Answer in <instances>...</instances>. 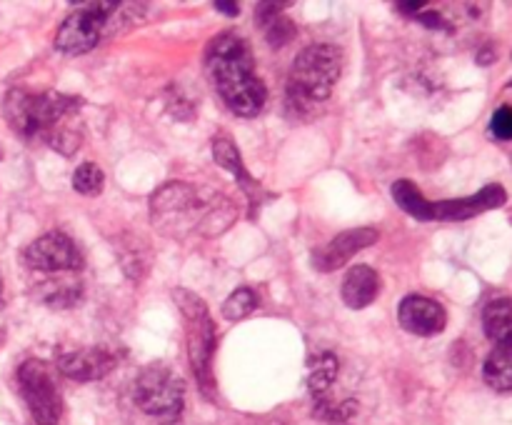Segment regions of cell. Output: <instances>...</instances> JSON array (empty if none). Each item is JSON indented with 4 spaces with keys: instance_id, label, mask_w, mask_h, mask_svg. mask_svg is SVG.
<instances>
[{
    "instance_id": "obj_25",
    "label": "cell",
    "mask_w": 512,
    "mask_h": 425,
    "mask_svg": "<svg viewBox=\"0 0 512 425\" xmlns=\"http://www.w3.org/2000/svg\"><path fill=\"white\" fill-rule=\"evenodd\" d=\"M420 23H425L428 28H448V25L443 23V18H440V13H435V10H425V13H418Z\"/></svg>"
},
{
    "instance_id": "obj_4",
    "label": "cell",
    "mask_w": 512,
    "mask_h": 425,
    "mask_svg": "<svg viewBox=\"0 0 512 425\" xmlns=\"http://www.w3.org/2000/svg\"><path fill=\"white\" fill-rule=\"evenodd\" d=\"M343 73V53L330 43H315L293 60L288 78V110L313 115L330 98Z\"/></svg>"
},
{
    "instance_id": "obj_23",
    "label": "cell",
    "mask_w": 512,
    "mask_h": 425,
    "mask_svg": "<svg viewBox=\"0 0 512 425\" xmlns=\"http://www.w3.org/2000/svg\"><path fill=\"white\" fill-rule=\"evenodd\" d=\"M490 135L495 140H512V105H500L490 118Z\"/></svg>"
},
{
    "instance_id": "obj_1",
    "label": "cell",
    "mask_w": 512,
    "mask_h": 425,
    "mask_svg": "<svg viewBox=\"0 0 512 425\" xmlns=\"http://www.w3.org/2000/svg\"><path fill=\"white\" fill-rule=\"evenodd\" d=\"M80 105V98L55 90H10L5 95V120L20 138H40L60 155H73L83 143Z\"/></svg>"
},
{
    "instance_id": "obj_19",
    "label": "cell",
    "mask_w": 512,
    "mask_h": 425,
    "mask_svg": "<svg viewBox=\"0 0 512 425\" xmlns=\"http://www.w3.org/2000/svg\"><path fill=\"white\" fill-rule=\"evenodd\" d=\"M483 330L493 343L512 333V300L510 298H495L485 305Z\"/></svg>"
},
{
    "instance_id": "obj_12",
    "label": "cell",
    "mask_w": 512,
    "mask_h": 425,
    "mask_svg": "<svg viewBox=\"0 0 512 425\" xmlns=\"http://www.w3.org/2000/svg\"><path fill=\"white\" fill-rule=\"evenodd\" d=\"M398 320L408 333L420 335V338H433L440 335L448 325V313L443 305L425 295H408L400 300Z\"/></svg>"
},
{
    "instance_id": "obj_10",
    "label": "cell",
    "mask_w": 512,
    "mask_h": 425,
    "mask_svg": "<svg viewBox=\"0 0 512 425\" xmlns=\"http://www.w3.org/2000/svg\"><path fill=\"white\" fill-rule=\"evenodd\" d=\"M508 203V190L503 185L493 183L485 185L483 190H478L470 198H458V200H440L433 203L430 200V220H445V223H460V220H470L480 213H488V210L503 208Z\"/></svg>"
},
{
    "instance_id": "obj_6",
    "label": "cell",
    "mask_w": 512,
    "mask_h": 425,
    "mask_svg": "<svg viewBox=\"0 0 512 425\" xmlns=\"http://www.w3.org/2000/svg\"><path fill=\"white\" fill-rule=\"evenodd\" d=\"M133 398L145 415L163 420V423H173L183 413L185 383L173 368L153 363L140 370L133 385Z\"/></svg>"
},
{
    "instance_id": "obj_18",
    "label": "cell",
    "mask_w": 512,
    "mask_h": 425,
    "mask_svg": "<svg viewBox=\"0 0 512 425\" xmlns=\"http://www.w3.org/2000/svg\"><path fill=\"white\" fill-rule=\"evenodd\" d=\"M338 355L330 353V350H320V353H313L308 358V390L315 395V398H323L328 393L330 385L338 378Z\"/></svg>"
},
{
    "instance_id": "obj_24",
    "label": "cell",
    "mask_w": 512,
    "mask_h": 425,
    "mask_svg": "<svg viewBox=\"0 0 512 425\" xmlns=\"http://www.w3.org/2000/svg\"><path fill=\"white\" fill-rule=\"evenodd\" d=\"M213 8L218 10V13L228 15V18H238L240 15V5L233 3V0H215Z\"/></svg>"
},
{
    "instance_id": "obj_11",
    "label": "cell",
    "mask_w": 512,
    "mask_h": 425,
    "mask_svg": "<svg viewBox=\"0 0 512 425\" xmlns=\"http://www.w3.org/2000/svg\"><path fill=\"white\" fill-rule=\"evenodd\" d=\"M378 238L380 233L375 228L345 230V233L335 235L328 245L313 250V268L318 270V273H333V270L343 268L355 253L378 243Z\"/></svg>"
},
{
    "instance_id": "obj_17",
    "label": "cell",
    "mask_w": 512,
    "mask_h": 425,
    "mask_svg": "<svg viewBox=\"0 0 512 425\" xmlns=\"http://www.w3.org/2000/svg\"><path fill=\"white\" fill-rule=\"evenodd\" d=\"M283 8L285 5L280 3H260L258 8H255L258 10V13H255V20H258L260 28L265 30V38H268V43L273 45V48H283V45H288L290 40L295 38V25L280 13Z\"/></svg>"
},
{
    "instance_id": "obj_26",
    "label": "cell",
    "mask_w": 512,
    "mask_h": 425,
    "mask_svg": "<svg viewBox=\"0 0 512 425\" xmlns=\"http://www.w3.org/2000/svg\"><path fill=\"white\" fill-rule=\"evenodd\" d=\"M423 0H415V3H398V10H403L405 15H418V10H423Z\"/></svg>"
},
{
    "instance_id": "obj_16",
    "label": "cell",
    "mask_w": 512,
    "mask_h": 425,
    "mask_svg": "<svg viewBox=\"0 0 512 425\" xmlns=\"http://www.w3.org/2000/svg\"><path fill=\"white\" fill-rule=\"evenodd\" d=\"M483 380L495 393L512 390V333L493 343V350L483 365Z\"/></svg>"
},
{
    "instance_id": "obj_8",
    "label": "cell",
    "mask_w": 512,
    "mask_h": 425,
    "mask_svg": "<svg viewBox=\"0 0 512 425\" xmlns=\"http://www.w3.org/2000/svg\"><path fill=\"white\" fill-rule=\"evenodd\" d=\"M18 390L23 403L38 425H55L63 415V395L48 363L38 358L25 360L18 368Z\"/></svg>"
},
{
    "instance_id": "obj_7",
    "label": "cell",
    "mask_w": 512,
    "mask_h": 425,
    "mask_svg": "<svg viewBox=\"0 0 512 425\" xmlns=\"http://www.w3.org/2000/svg\"><path fill=\"white\" fill-rule=\"evenodd\" d=\"M118 3H75V13L60 23L55 50L65 55H85L113 33V13Z\"/></svg>"
},
{
    "instance_id": "obj_28",
    "label": "cell",
    "mask_w": 512,
    "mask_h": 425,
    "mask_svg": "<svg viewBox=\"0 0 512 425\" xmlns=\"http://www.w3.org/2000/svg\"><path fill=\"white\" fill-rule=\"evenodd\" d=\"M0 293H3V278H0Z\"/></svg>"
},
{
    "instance_id": "obj_22",
    "label": "cell",
    "mask_w": 512,
    "mask_h": 425,
    "mask_svg": "<svg viewBox=\"0 0 512 425\" xmlns=\"http://www.w3.org/2000/svg\"><path fill=\"white\" fill-rule=\"evenodd\" d=\"M103 185H105V175L95 163H83L75 168V173H73L75 193L100 195L103 193Z\"/></svg>"
},
{
    "instance_id": "obj_27",
    "label": "cell",
    "mask_w": 512,
    "mask_h": 425,
    "mask_svg": "<svg viewBox=\"0 0 512 425\" xmlns=\"http://www.w3.org/2000/svg\"><path fill=\"white\" fill-rule=\"evenodd\" d=\"M493 60H495L493 48H483V50H480V55H478V63L480 65H488V63H493Z\"/></svg>"
},
{
    "instance_id": "obj_13",
    "label": "cell",
    "mask_w": 512,
    "mask_h": 425,
    "mask_svg": "<svg viewBox=\"0 0 512 425\" xmlns=\"http://www.w3.org/2000/svg\"><path fill=\"white\" fill-rule=\"evenodd\" d=\"M118 365V358L103 348H75L58 355V370L78 383L100 380Z\"/></svg>"
},
{
    "instance_id": "obj_20",
    "label": "cell",
    "mask_w": 512,
    "mask_h": 425,
    "mask_svg": "<svg viewBox=\"0 0 512 425\" xmlns=\"http://www.w3.org/2000/svg\"><path fill=\"white\" fill-rule=\"evenodd\" d=\"M393 200L415 220H430V200L420 193V188L410 180H395L393 188Z\"/></svg>"
},
{
    "instance_id": "obj_2",
    "label": "cell",
    "mask_w": 512,
    "mask_h": 425,
    "mask_svg": "<svg viewBox=\"0 0 512 425\" xmlns=\"http://www.w3.org/2000/svg\"><path fill=\"white\" fill-rule=\"evenodd\" d=\"M205 70L218 88L230 113L253 118L268 100L263 80L255 73V58L250 45L235 33H220L205 48Z\"/></svg>"
},
{
    "instance_id": "obj_21",
    "label": "cell",
    "mask_w": 512,
    "mask_h": 425,
    "mask_svg": "<svg viewBox=\"0 0 512 425\" xmlns=\"http://www.w3.org/2000/svg\"><path fill=\"white\" fill-rule=\"evenodd\" d=\"M260 305L258 293L253 288H238L230 293V298L223 303V315L228 320H245L250 313H255V308Z\"/></svg>"
},
{
    "instance_id": "obj_14",
    "label": "cell",
    "mask_w": 512,
    "mask_h": 425,
    "mask_svg": "<svg viewBox=\"0 0 512 425\" xmlns=\"http://www.w3.org/2000/svg\"><path fill=\"white\" fill-rule=\"evenodd\" d=\"M213 160L220 165V168L230 170V173H233V178L243 185L245 195H248V200H250V213L255 215V210H258L260 203L265 200V190L260 188L258 180H253L248 175L243 160H240V150L235 148L233 140H228V138L213 140Z\"/></svg>"
},
{
    "instance_id": "obj_5",
    "label": "cell",
    "mask_w": 512,
    "mask_h": 425,
    "mask_svg": "<svg viewBox=\"0 0 512 425\" xmlns=\"http://www.w3.org/2000/svg\"><path fill=\"white\" fill-rule=\"evenodd\" d=\"M173 300L183 315L185 325V343H188L190 368L198 378L200 390L208 398L215 393L213 378V353H215V323L208 313V305L190 290H173Z\"/></svg>"
},
{
    "instance_id": "obj_3",
    "label": "cell",
    "mask_w": 512,
    "mask_h": 425,
    "mask_svg": "<svg viewBox=\"0 0 512 425\" xmlns=\"http://www.w3.org/2000/svg\"><path fill=\"white\" fill-rule=\"evenodd\" d=\"M150 218L165 235H220L235 220V208L218 190L205 195L190 183H168L150 198Z\"/></svg>"
},
{
    "instance_id": "obj_9",
    "label": "cell",
    "mask_w": 512,
    "mask_h": 425,
    "mask_svg": "<svg viewBox=\"0 0 512 425\" xmlns=\"http://www.w3.org/2000/svg\"><path fill=\"white\" fill-rule=\"evenodd\" d=\"M23 263L40 273H78L85 260L73 238L60 230H50L23 250Z\"/></svg>"
},
{
    "instance_id": "obj_15",
    "label": "cell",
    "mask_w": 512,
    "mask_h": 425,
    "mask_svg": "<svg viewBox=\"0 0 512 425\" xmlns=\"http://www.w3.org/2000/svg\"><path fill=\"white\" fill-rule=\"evenodd\" d=\"M343 303L353 310H363L380 295V278L370 265H355L343 280Z\"/></svg>"
}]
</instances>
